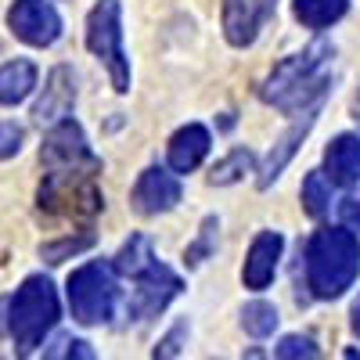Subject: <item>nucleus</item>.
<instances>
[{
    "mask_svg": "<svg viewBox=\"0 0 360 360\" xmlns=\"http://www.w3.org/2000/svg\"><path fill=\"white\" fill-rule=\"evenodd\" d=\"M360 274V242L346 227H324L307 245V285L317 299H339Z\"/></svg>",
    "mask_w": 360,
    "mask_h": 360,
    "instance_id": "1",
    "label": "nucleus"
},
{
    "mask_svg": "<svg viewBox=\"0 0 360 360\" xmlns=\"http://www.w3.org/2000/svg\"><path fill=\"white\" fill-rule=\"evenodd\" d=\"M58 321V292L44 274L25 278L8 303V328L22 353H33Z\"/></svg>",
    "mask_w": 360,
    "mask_h": 360,
    "instance_id": "2",
    "label": "nucleus"
},
{
    "mask_svg": "<svg viewBox=\"0 0 360 360\" xmlns=\"http://www.w3.org/2000/svg\"><path fill=\"white\" fill-rule=\"evenodd\" d=\"M332 58V47H328L324 40L321 44H310L307 51H299L292 58H285V62L266 76L263 83V101L278 105V108H299L307 105L310 98L321 94V65Z\"/></svg>",
    "mask_w": 360,
    "mask_h": 360,
    "instance_id": "3",
    "label": "nucleus"
},
{
    "mask_svg": "<svg viewBox=\"0 0 360 360\" xmlns=\"http://www.w3.org/2000/svg\"><path fill=\"white\" fill-rule=\"evenodd\" d=\"M86 47L108 69L115 94L130 90V58L123 51V8L119 0H101L86 15Z\"/></svg>",
    "mask_w": 360,
    "mask_h": 360,
    "instance_id": "4",
    "label": "nucleus"
},
{
    "mask_svg": "<svg viewBox=\"0 0 360 360\" xmlns=\"http://www.w3.org/2000/svg\"><path fill=\"white\" fill-rule=\"evenodd\" d=\"M98 169H47L40 184V209L54 217H94L101 213V188L94 180Z\"/></svg>",
    "mask_w": 360,
    "mask_h": 360,
    "instance_id": "5",
    "label": "nucleus"
},
{
    "mask_svg": "<svg viewBox=\"0 0 360 360\" xmlns=\"http://www.w3.org/2000/svg\"><path fill=\"white\" fill-rule=\"evenodd\" d=\"M69 292V310L79 324H108L115 314V274L105 263H83L79 270H72V278L65 285Z\"/></svg>",
    "mask_w": 360,
    "mask_h": 360,
    "instance_id": "6",
    "label": "nucleus"
},
{
    "mask_svg": "<svg viewBox=\"0 0 360 360\" xmlns=\"http://www.w3.org/2000/svg\"><path fill=\"white\" fill-rule=\"evenodd\" d=\"M40 162L47 169H101V159L90 152V144L83 137V130L72 123V119H58V127L47 134Z\"/></svg>",
    "mask_w": 360,
    "mask_h": 360,
    "instance_id": "7",
    "label": "nucleus"
},
{
    "mask_svg": "<svg viewBox=\"0 0 360 360\" xmlns=\"http://www.w3.org/2000/svg\"><path fill=\"white\" fill-rule=\"evenodd\" d=\"M180 288H184V281H180L166 263L155 259L152 266L144 270V274H137V288L130 295V317L134 321H148V317L162 314L173 299L180 295Z\"/></svg>",
    "mask_w": 360,
    "mask_h": 360,
    "instance_id": "8",
    "label": "nucleus"
},
{
    "mask_svg": "<svg viewBox=\"0 0 360 360\" xmlns=\"http://www.w3.org/2000/svg\"><path fill=\"white\" fill-rule=\"evenodd\" d=\"M11 33L33 47H51L62 37V18H58L51 0H15L8 11Z\"/></svg>",
    "mask_w": 360,
    "mask_h": 360,
    "instance_id": "9",
    "label": "nucleus"
},
{
    "mask_svg": "<svg viewBox=\"0 0 360 360\" xmlns=\"http://www.w3.org/2000/svg\"><path fill=\"white\" fill-rule=\"evenodd\" d=\"M130 202L141 217H159V213H169V209L180 202V180L162 169V166H148L137 184L130 191Z\"/></svg>",
    "mask_w": 360,
    "mask_h": 360,
    "instance_id": "10",
    "label": "nucleus"
},
{
    "mask_svg": "<svg viewBox=\"0 0 360 360\" xmlns=\"http://www.w3.org/2000/svg\"><path fill=\"white\" fill-rule=\"evenodd\" d=\"M274 11V0H224V37L231 47H249L263 22Z\"/></svg>",
    "mask_w": 360,
    "mask_h": 360,
    "instance_id": "11",
    "label": "nucleus"
},
{
    "mask_svg": "<svg viewBox=\"0 0 360 360\" xmlns=\"http://www.w3.org/2000/svg\"><path fill=\"white\" fill-rule=\"evenodd\" d=\"M281 249H285V238L278 231H259L249 245V256H245V266H242V281L245 288L252 292H263L278 274V259H281Z\"/></svg>",
    "mask_w": 360,
    "mask_h": 360,
    "instance_id": "12",
    "label": "nucleus"
},
{
    "mask_svg": "<svg viewBox=\"0 0 360 360\" xmlns=\"http://www.w3.org/2000/svg\"><path fill=\"white\" fill-rule=\"evenodd\" d=\"M324 176L335 188H353L360 180V137L356 134H339L324 148Z\"/></svg>",
    "mask_w": 360,
    "mask_h": 360,
    "instance_id": "13",
    "label": "nucleus"
},
{
    "mask_svg": "<svg viewBox=\"0 0 360 360\" xmlns=\"http://www.w3.org/2000/svg\"><path fill=\"white\" fill-rule=\"evenodd\" d=\"M72 101H76V76L72 69L58 65L51 76H47V86H44V98L37 101L33 115L40 123H58V119H65L72 112Z\"/></svg>",
    "mask_w": 360,
    "mask_h": 360,
    "instance_id": "14",
    "label": "nucleus"
},
{
    "mask_svg": "<svg viewBox=\"0 0 360 360\" xmlns=\"http://www.w3.org/2000/svg\"><path fill=\"white\" fill-rule=\"evenodd\" d=\"M209 155V130L202 123H188V127H180L173 137H169V169L173 173H191L202 166V159Z\"/></svg>",
    "mask_w": 360,
    "mask_h": 360,
    "instance_id": "15",
    "label": "nucleus"
},
{
    "mask_svg": "<svg viewBox=\"0 0 360 360\" xmlns=\"http://www.w3.org/2000/svg\"><path fill=\"white\" fill-rule=\"evenodd\" d=\"M314 123H317V112H314V108H307V112H303V119H299V123H295L292 130H285V134H281V141L274 144V152L266 155V162H263V169H259V188H270V184H274V180L281 176V169L292 162V155L299 152V144L307 141V134L314 130Z\"/></svg>",
    "mask_w": 360,
    "mask_h": 360,
    "instance_id": "16",
    "label": "nucleus"
},
{
    "mask_svg": "<svg viewBox=\"0 0 360 360\" xmlns=\"http://www.w3.org/2000/svg\"><path fill=\"white\" fill-rule=\"evenodd\" d=\"M37 86V65L25 62V58H15L0 69V105H18L33 94Z\"/></svg>",
    "mask_w": 360,
    "mask_h": 360,
    "instance_id": "17",
    "label": "nucleus"
},
{
    "mask_svg": "<svg viewBox=\"0 0 360 360\" xmlns=\"http://www.w3.org/2000/svg\"><path fill=\"white\" fill-rule=\"evenodd\" d=\"M292 11L307 29H324L349 11V0H292Z\"/></svg>",
    "mask_w": 360,
    "mask_h": 360,
    "instance_id": "18",
    "label": "nucleus"
},
{
    "mask_svg": "<svg viewBox=\"0 0 360 360\" xmlns=\"http://www.w3.org/2000/svg\"><path fill=\"white\" fill-rule=\"evenodd\" d=\"M256 169V155L249 152V148H234L231 155H224L217 166H213V173H209V184H217V188H227V184H238L245 173H252Z\"/></svg>",
    "mask_w": 360,
    "mask_h": 360,
    "instance_id": "19",
    "label": "nucleus"
},
{
    "mask_svg": "<svg viewBox=\"0 0 360 360\" xmlns=\"http://www.w3.org/2000/svg\"><path fill=\"white\" fill-rule=\"evenodd\" d=\"M155 263V256H152V242H148L144 234H134L130 242L119 249V256H115V270L119 274H130V278H137V274H144L148 266Z\"/></svg>",
    "mask_w": 360,
    "mask_h": 360,
    "instance_id": "20",
    "label": "nucleus"
},
{
    "mask_svg": "<svg viewBox=\"0 0 360 360\" xmlns=\"http://www.w3.org/2000/svg\"><path fill=\"white\" fill-rule=\"evenodd\" d=\"M278 321L281 317H278L274 303H263V299H252V303H245V310H242V328L252 339H266L278 328Z\"/></svg>",
    "mask_w": 360,
    "mask_h": 360,
    "instance_id": "21",
    "label": "nucleus"
},
{
    "mask_svg": "<svg viewBox=\"0 0 360 360\" xmlns=\"http://www.w3.org/2000/svg\"><path fill=\"white\" fill-rule=\"evenodd\" d=\"M299 198H303V209H307V217L321 220L328 213V184H324V173H310L303 180V191H299Z\"/></svg>",
    "mask_w": 360,
    "mask_h": 360,
    "instance_id": "22",
    "label": "nucleus"
},
{
    "mask_svg": "<svg viewBox=\"0 0 360 360\" xmlns=\"http://www.w3.org/2000/svg\"><path fill=\"white\" fill-rule=\"evenodd\" d=\"M217 231H220V224H217V217H205L202 220V231H198V242H191L188 245V252H184V259H188V266H198L209 252H213V245H217Z\"/></svg>",
    "mask_w": 360,
    "mask_h": 360,
    "instance_id": "23",
    "label": "nucleus"
},
{
    "mask_svg": "<svg viewBox=\"0 0 360 360\" xmlns=\"http://www.w3.org/2000/svg\"><path fill=\"white\" fill-rule=\"evenodd\" d=\"M90 245H94V238H90V234H83V238H62V242H54V245H40V256L47 263H62V259H69V256H76V252H83Z\"/></svg>",
    "mask_w": 360,
    "mask_h": 360,
    "instance_id": "24",
    "label": "nucleus"
},
{
    "mask_svg": "<svg viewBox=\"0 0 360 360\" xmlns=\"http://www.w3.org/2000/svg\"><path fill=\"white\" fill-rule=\"evenodd\" d=\"M274 353H278V356H285V360H292V356H307V360L321 356L317 342H314V339H307V335H285V339H281V346H278Z\"/></svg>",
    "mask_w": 360,
    "mask_h": 360,
    "instance_id": "25",
    "label": "nucleus"
},
{
    "mask_svg": "<svg viewBox=\"0 0 360 360\" xmlns=\"http://www.w3.org/2000/svg\"><path fill=\"white\" fill-rule=\"evenodd\" d=\"M22 141H25V130L15 127V123H0V159H11L22 152Z\"/></svg>",
    "mask_w": 360,
    "mask_h": 360,
    "instance_id": "26",
    "label": "nucleus"
},
{
    "mask_svg": "<svg viewBox=\"0 0 360 360\" xmlns=\"http://www.w3.org/2000/svg\"><path fill=\"white\" fill-rule=\"evenodd\" d=\"M339 217H342L346 227H360V191H349L339 202Z\"/></svg>",
    "mask_w": 360,
    "mask_h": 360,
    "instance_id": "27",
    "label": "nucleus"
},
{
    "mask_svg": "<svg viewBox=\"0 0 360 360\" xmlns=\"http://www.w3.org/2000/svg\"><path fill=\"white\" fill-rule=\"evenodd\" d=\"M184 335H188V328H184V324H176L173 332H169V335L159 342L155 356H176V353H180V339H184Z\"/></svg>",
    "mask_w": 360,
    "mask_h": 360,
    "instance_id": "28",
    "label": "nucleus"
},
{
    "mask_svg": "<svg viewBox=\"0 0 360 360\" xmlns=\"http://www.w3.org/2000/svg\"><path fill=\"white\" fill-rule=\"evenodd\" d=\"M62 346H65V349H51V356H94V353L86 349V342H72V339H65Z\"/></svg>",
    "mask_w": 360,
    "mask_h": 360,
    "instance_id": "29",
    "label": "nucleus"
},
{
    "mask_svg": "<svg viewBox=\"0 0 360 360\" xmlns=\"http://www.w3.org/2000/svg\"><path fill=\"white\" fill-rule=\"evenodd\" d=\"M349 328H353V332L360 335V295L353 299V310H349Z\"/></svg>",
    "mask_w": 360,
    "mask_h": 360,
    "instance_id": "30",
    "label": "nucleus"
},
{
    "mask_svg": "<svg viewBox=\"0 0 360 360\" xmlns=\"http://www.w3.org/2000/svg\"><path fill=\"white\" fill-rule=\"evenodd\" d=\"M353 119L360 123V90H356V101H353Z\"/></svg>",
    "mask_w": 360,
    "mask_h": 360,
    "instance_id": "31",
    "label": "nucleus"
}]
</instances>
